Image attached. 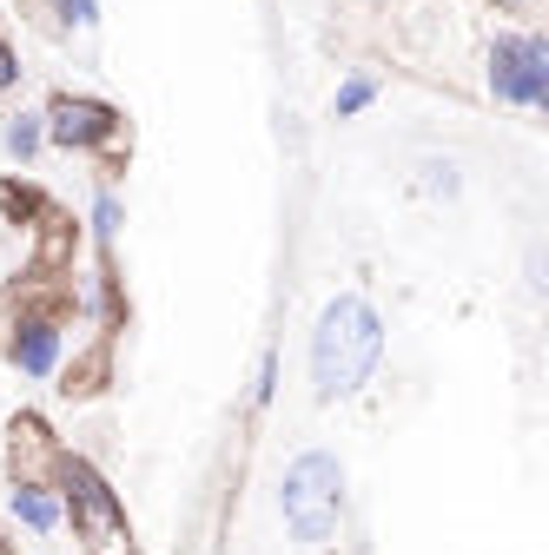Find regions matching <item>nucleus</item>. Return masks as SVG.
<instances>
[{
	"mask_svg": "<svg viewBox=\"0 0 549 555\" xmlns=\"http://www.w3.org/2000/svg\"><path fill=\"white\" fill-rule=\"evenodd\" d=\"M384 311L365 298V292H331L311 318V337H305V371H311V397L318 403H345L358 397L378 364H384Z\"/></svg>",
	"mask_w": 549,
	"mask_h": 555,
	"instance_id": "nucleus-1",
	"label": "nucleus"
},
{
	"mask_svg": "<svg viewBox=\"0 0 549 555\" xmlns=\"http://www.w3.org/2000/svg\"><path fill=\"white\" fill-rule=\"evenodd\" d=\"M53 490H60V516H66V529H74L80 555H140L126 496L113 490V476L87 450H60L53 456Z\"/></svg>",
	"mask_w": 549,
	"mask_h": 555,
	"instance_id": "nucleus-2",
	"label": "nucleus"
},
{
	"mask_svg": "<svg viewBox=\"0 0 549 555\" xmlns=\"http://www.w3.org/2000/svg\"><path fill=\"white\" fill-rule=\"evenodd\" d=\"M279 522L298 548H331L345 535V456L311 443L279 469Z\"/></svg>",
	"mask_w": 549,
	"mask_h": 555,
	"instance_id": "nucleus-3",
	"label": "nucleus"
},
{
	"mask_svg": "<svg viewBox=\"0 0 549 555\" xmlns=\"http://www.w3.org/2000/svg\"><path fill=\"white\" fill-rule=\"evenodd\" d=\"M40 126H47V146L53 153H74V159H100L113 166L126 146H132V132H126V113L100 93H74V87H60L47 106H40Z\"/></svg>",
	"mask_w": 549,
	"mask_h": 555,
	"instance_id": "nucleus-4",
	"label": "nucleus"
},
{
	"mask_svg": "<svg viewBox=\"0 0 549 555\" xmlns=\"http://www.w3.org/2000/svg\"><path fill=\"white\" fill-rule=\"evenodd\" d=\"M484 87L510 113H549V34L497 27L484 47Z\"/></svg>",
	"mask_w": 549,
	"mask_h": 555,
	"instance_id": "nucleus-5",
	"label": "nucleus"
},
{
	"mask_svg": "<svg viewBox=\"0 0 549 555\" xmlns=\"http://www.w3.org/2000/svg\"><path fill=\"white\" fill-rule=\"evenodd\" d=\"M8 364L34 384L60 377L66 364V305L47 298V305H21V318L8 324Z\"/></svg>",
	"mask_w": 549,
	"mask_h": 555,
	"instance_id": "nucleus-6",
	"label": "nucleus"
},
{
	"mask_svg": "<svg viewBox=\"0 0 549 555\" xmlns=\"http://www.w3.org/2000/svg\"><path fill=\"white\" fill-rule=\"evenodd\" d=\"M8 522L21 529V535H34V542H53L60 529H66V516H60V490H53V476H8Z\"/></svg>",
	"mask_w": 549,
	"mask_h": 555,
	"instance_id": "nucleus-7",
	"label": "nucleus"
},
{
	"mask_svg": "<svg viewBox=\"0 0 549 555\" xmlns=\"http://www.w3.org/2000/svg\"><path fill=\"white\" fill-rule=\"evenodd\" d=\"M66 443L47 430V416H34V410H21L14 424H8V463H14V476H53V456H60Z\"/></svg>",
	"mask_w": 549,
	"mask_h": 555,
	"instance_id": "nucleus-8",
	"label": "nucleus"
},
{
	"mask_svg": "<svg viewBox=\"0 0 549 555\" xmlns=\"http://www.w3.org/2000/svg\"><path fill=\"white\" fill-rule=\"evenodd\" d=\"M0 153H8L14 166H34V159L47 153V126H40V113H34V106H21V113L0 119Z\"/></svg>",
	"mask_w": 549,
	"mask_h": 555,
	"instance_id": "nucleus-9",
	"label": "nucleus"
},
{
	"mask_svg": "<svg viewBox=\"0 0 549 555\" xmlns=\"http://www.w3.org/2000/svg\"><path fill=\"white\" fill-rule=\"evenodd\" d=\"M119 225H126V198H119V185H113V179H93V198H87V232H93V245L106 251V245L119 238Z\"/></svg>",
	"mask_w": 549,
	"mask_h": 555,
	"instance_id": "nucleus-10",
	"label": "nucleus"
},
{
	"mask_svg": "<svg viewBox=\"0 0 549 555\" xmlns=\"http://www.w3.org/2000/svg\"><path fill=\"white\" fill-rule=\"evenodd\" d=\"M378 93H384V80L371 74V66H358V74L337 80V93H331V119H358V113H371Z\"/></svg>",
	"mask_w": 549,
	"mask_h": 555,
	"instance_id": "nucleus-11",
	"label": "nucleus"
},
{
	"mask_svg": "<svg viewBox=\"0 0 549 555\" xmlns=\"http://www.w3.org/2000/svg\"><path fill=\"white\" fill-rule=\"evenodd\" d=\"M100 384H106V351H93V358H80V364H60V377H53V390H60V397H74V403L93 397Z\"/></svg>",
	"mask_w": 549,
	"mask_h": 555,
	"instance_id": "nucleus-12",
	"label": "nucleus"
},
{
	"mask_svg": "<svg viewBox=\"0 0 549 555\" xmlns=\"http://www.w3.org/2000/svg\"><path fill=\"white\" fill-rule=\"evenodd\" d=\"M418 185H424L431 198H457V192H463V166H457L450 153H431V159L418 166Z\"/></svg>",
	"mask_w": 549,
	"mask_h": 555,
	"instance_id": "nucleus-13",
	"label": "nucleus"
},
{
	"mask_svg": "<svg viewBox=\"0 0 549 555\" xmlns=\"http://www.w3.org/2000/svg\"><path fill=\"white\" fill-rule=\"evenodd\" d=\"M279 377H285L279 344H265V351H258V371H252V410H271V403H279Z\"/></svg>",
	"mask_w": 549,
	"mask_h": 555,
	"instance_id": "nucleus-14",
	"label": "nucleus"
},
{
	"mask_svg": "<svg viewBox=\"0 0 549 555\" xmlns=\"http://www.w3.org/2000/svg\"><path fill=\"white\" fill-rule=\"evenodd\" d=\"M40 8H47L53 27H66V34H93V27H100V0H40Z\"/></svg>",
	"mask_w": 549,
	"mask_h": 555,
	"instance_id": "nucleus-15",
	"label": "nucleus"
},
{
	"mask_svg": "<svg viewBox=\"0 0 549 555\" xmlns=\"http://www.w3.org/2000/svg\"><path fill=\"white\" fill-rule=\"evenodd\" d=\"M27 80V66H21V47L8 40V34H0V93H14Z\"/></svg>",
	"mask_w": 549,
	"mask_h": 555,
	"instance_id": "nucleus-16",
	"label": "nucleus"
},
{
	"mask_svg": "<svg viewBox=\"0 0 549 555\" xmlns=\"http://www.w3.org/2000/svg\"><path fill=\"white\" fill-rule=\"evenodd\" d=\"M490 8H497V14H529L536 0H490Z\"/></svg>",
	"mask_w": 549,
	"mask_h": 555,
	"instance_id": "nucleus-17",
	"label": "nucleus"
},
{
	"mask_svg": "<svg viewBox=\"0 0 549 555\" xmlns=\"http://www.w3.org/2000/svg\"><path fill=\"white\" fill-rule=\"evenodd\" d=\"M365 8H384V0H365Z\"/></svg>",
	"mask_w": 549,
	"mask_h": 555,
	"instance_id": "nucleus-18",
	"label": "nucleus"
},
{
	"mask_svg": "<svg viewBox=\"0 0 549 555\" xmlns=\"http://www.w3.org/2000/svg\"><path fill=\"white\" fill-rule=\"evenodd\" d=\"M0 555H14V548H8V542H0Z\"/></svg>",
	"mask_w": 549,
	"mask_h": 555,
	"instance_id": "nucleus-19",
	"label": "nucleus"
}]
</instances>
